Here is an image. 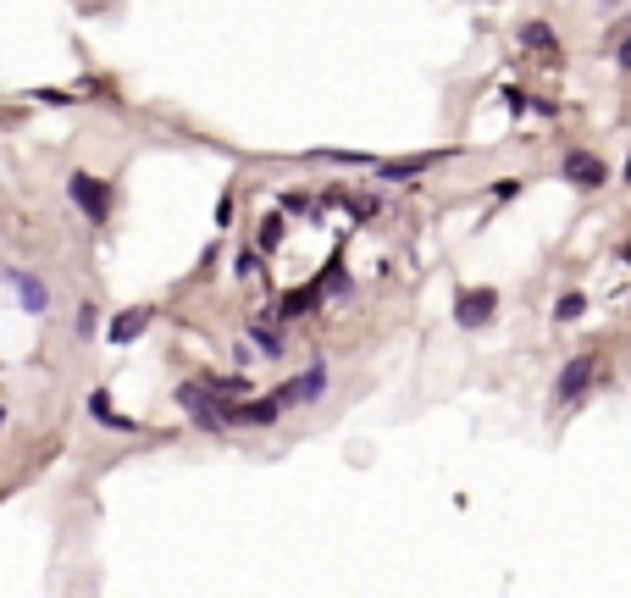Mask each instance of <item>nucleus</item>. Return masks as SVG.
I'll list each match as a JSON object with an SVG mask.
<instances>
[{
	"mask_svg": "<svg viewBox=\"0 0 631 598\" xmlns=\"http://www.w3.org/2000/svg\"><path fill=\"white\" fill-rule=\"evenodd\" d=\"M178 405L194 416V427H200V432H227V427H233V416L216 410V394H211V388H200V383H183L178 388Z\"/></svg>",
	"mask_w": 631,
	"mask_h": 598,
	"instance_id": "obj_1",
	"label": "nucleus"
},
{
	"mask_svg": "<svg viewBox=\"0 0 631 598\" xmlns=\"http://www.w3.org/2000/svg\"><path fill=\"white\" fill-rule=\"evenodd\" d=\"M67 194H72L78 205H84V216L95 222V228L111 216V189H106L100 178H89V172H72V178H67Z\"/></svg>",
	"mask_w": 631,
	"mask_h": 598,
	"instance_id": "obj_2",
	"label": "nucleus"
},
{
	"mask_svg": "<svg viewBox=\"0 0 631 598\" xmlns=\"http://www.w3.org/2000/svg\"><path fill=\"white\" fill-rule=\"evenodd\" d=\"M322 388H327V366H322V360H310L294 383L277 388V405H316V399H322Z\"/></svg>",
	"mask_w": 631,
	"mask_h": 598,
	"instance_id": "obj_3",
	"label": "nucleus"
},
{
	"mask_svg": "<svg viewBox=\"0 0 631 598\" xmlns=\"http://www.w3.org/2000/svg\"><path fill=\"white\" fill-rule=\"evenodd\" d=\"M593 377H598V360H593V355H576L571 366L560 371V383H554V399H560V405H576V399H582L587 388H593Z\"/></svg>",
	"mask_w": 631,
	"mask_h": 598,
	"instance_id": "obj_4",
	"label": "nucleus"
},
{
	"mask_svg": "<svg viewBox=\"0 0 631 598\" xmlns=\"http://www.w3.org/2000/svg\"><path fill=\"white\" fill-rule=\"evenodd\" d=\"M493 305H499L493 288H465V294L454 299V322L460 327H482V322H493Z\"/></svg>",
	"mask_w": 631,
	"mask_h": 598,
	"instance_id": "obj_5",
	"label": "nucleus"
},
{
	"mask_svg": "<svg viewBox=\"0 0 631 598\" xmlns=\"http://www.w3.org/2000/svg\"><path fill=\"white\" fill-rule=\"evenodd\" d=\"M565 178H571L576 189H598L609 172H604V161H598V156H587V150H571V156H565Z\"/></svg>",
	"mask_w": 631,
	"mask_h": 598,
	"instance_id": "obj_6",
	"label": "nucleus"
},
{
	"mask_svg": "<svg viewBox=\"0 0 631 598\" xmlns=\"http://www.w3.org/2000/svg\"><path fill=\"white\" fill-rule=\"evenodd\" d=\"M6 283L23 294V311H34V316H45L50 311V288L39 283V277H28V272H17V266H6Z\"/></svg>",
	"mask_w": 631,
	"mask_h": 598,
	"instance_id": "obj_7",
	"label": "nucleus"
},
{
	"mask_svg": "<svg viewBox=\"0 0 631 598\" xmlns=\"http://www.w3.org/2000/svg\"><path fill=\"white\" fill-rule=\"evenodd\" d=\"M150 327V311H128V316H111V327H106V338L111 344H133V338Z\"/></svg>",
	"mask_w": 631,
	"mask_h": 598,
	"instance_id": "obj_8",
	"label": "nucleus"
},
{
	"mask_svg": "<svg viewBox=\"0 0 631 598\" xmlns=\"http://www.w3.org/2000/svg\"><path fill=\"white\" fill-rule=\"evenodd\" d=\"M327 294V283L316 277L310 288H294V294H283V316H305V311H316V299Z\"/></svg>",
	"mask_w": 631,
	"mask_h": 598,
	"instance_id": "obj_9",
	"label": "nucleus"
},
{
	"mask_svg": "<svg viewBox=\"0 0 631 598\" xmlns=\"http://www.w3.org/2000/svg\"><path fill=\"white\" fill-rule=\"evenodd\" d=\"M277 399H261V405H227V416L233 421H277Z\"/></svg>",
	"mask_w": 631,
	"mask_h": 598,
	"instance_id": "obj_10",
	"label": "nucleus"
},
{
	"mask_svg": "<svg viewBox=\"0 0 631 598\" xmlns=\"http://www.w3.org/2000/svg\"><path fill=\"white\" fill-rule=\"evenodd\" d=\"M521 45L526 50H554V28H548V23H526L521 28Z\"/></svg>",
	"mask_w": 631,
	"mask_h": 598,
	"instance_id": "obj_11",
	"label": "nucleus"
},
{
	"mask_svg": "<svg viewBox=\"0 0 631 598\" xmlns=\"http://www.w3.org/2000/svg\"><path fill=\"white\" fill-rule=\"evenodd\" d=\"M89 410H95V416L106 421V427H117V432H133V421H128V416H117V410H111V399H106V394H95V399H89Z\"/></svg>",
	"mask_w": 631,
	"mask_h": 598,
	"instance_id": "obj_12",
	"label": "nucleus"
},
{
	"mask_svg": "<svg viewBox=\"0 0 631 598\" xmlns=\"http://www.w3.org/2000/svg\"><path fill=\"white\" fill-rule=\"evenodd\" d=\"M250 338H255V344H261V355H283V338H277V333H272V327H266V322H255V327H250Z\"/></svg>",
	"mask_w": 631,
	"mask_h": 598,
	"instance_id": "obj_13",
	"label": "nucleus"
},
{
	"mask_svg": "<svg viewBox=\"0 0 631 598\" xmlns=\"http://www.w3.org/2000/svg\"><path fill=\"white\" fill-rule=\"evenodd\" d=\"M582 311H587V294H565L560 305H554V316H560V322H576Z\"/></svg>",
	"mask_w": 631,
	"mask_h": 598,
	"instance_id": "obj_14",
	"label": "nucleus"
},
{
	"mask_svg": "<svg viewBox=\"0 0 631 598\" xmlns=\"http://www.w3.org/2000/svg\"><path fill=\"white\" fill-rule=\"evenodd\" d=\"M211 394L216 399H233V394H244V383H239V377H211Z\"/></svg>",
	"mask_w": 631,
	"mask_h": 598,
	"instance_id": "obj_15",
	"label": "nucleus"
},
{
	"mask_svg": "<svg viewBox=\"0 0 631 598\" xmlns=\"http://www.w3.org/2000/svg\"><path fill=\"white\" fill-rule=\"evenodd\" d=\"M277 239H283V216H272L261 228V250H277Z\"/></svg>",
	"mask_w": 631,
	"mask_h": 598,
	"instance_id": "obj_16",
	"label": "nucleus"
},
{
	"mask_svg": "<svg viewBox=\"0 0 631 598\" xmlns=\"http://www.w3.org/2000/svg\"><path fill=\"white\" fill-rule=\"evenodd\" d=\"M283 211H299V216H305L310 200H305V194H283Z\"/></svg>",
	"mask_w": 631,
	"mask_h": 598,
	"instance_id": "obj_17",
	"label": "nucleus"
},
{
	"mask_svg": "<svg viewBox=\"0 0 631 598\" xmlns=\"http://www.w3.org/2000/svg\"><path fill=\"white\" fill-rule=\"evenodd\" d=\"M615 61H620V67H626V72H631V34H626V39H620V50H615Z\"/></svg>",
	"mask_w": 631,
	"mask_h": 598,
	"instance_id": "obj_18",
	"label": "nucleus"
},
{
	"mask_svg": "<svg viewBox=\"0 0 631 598\" xmlns=\"http://www.w3.org/2000/svg\"><path fill=\"white\" fill-rule=\"evenodd\" d=\"M620 261H626V266H631V239H626V244H620Z\"/></svg>",
	"mask_w": 631,
	"mask_h": 598,
	"instance_id": "obj_19",
	"label": "nucleus"
},
{
	"mask_svg": "<svg viewBox=\"0 0 631 598\" xmlns=\"http://www.w3.org/2000/svg\"><path fill=\"white\" fill-rule=\"evenodd\" d=\"M626 183H631V161H626Z\"/></svg>",
	"mask_w": 631,
	"mask_h": 598,
	"instance_id": "obj_20",
	"label": "nucleus"
},
{
	"mask_svg": "<svg viewBox=\"0 0 631 598\" xmlns=\"http://www.w3.org/2000/svg\"><path fill=\"white\" fill-rule=\"evenodd\" d=\"M0 421H6V410H0Z\"/></svg>",
	"mask_w": 631,
	"mask_h": 598,
	"instance_id": "obj_21",
	"label": "nucleus"
}]
</instances>
